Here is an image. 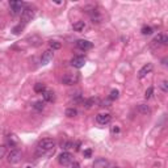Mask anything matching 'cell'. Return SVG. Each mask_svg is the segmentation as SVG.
<instances>
[{
	"label": "cell",
	"mask_w": 168,
	"mask_h": 168,
	"mask_svg": "<svg viewBox=\"0 0 168 168\" xmlns=\"http://www.w3.org/2000/svg\"><path fill=\"white\" fill-rule=\"evenodd\" d=\"M54 147H55V142L54 139H50V138H45L42 140H39L38 145H37V151L38 154H47V152L53 151Z\"/></svg>",
	"instance_id": "1"
},
{
	"label": "cell",
	"mask_w": 168,
	"mask_h": 168,
	"mask_svg": "<svg viewBox=\"0 0 168 168\" xmlns=\"http://www.w3.org/2000/svg\"><path fill=\"white\" fill-rule=\"evenodd\" d=\"M33 17H34V9L30 7L25 8V9L23 11V13H21V24H23V25H26L29 21H32Z\"/></svg>",
	"instance_id": "2"
},
{
	"label": "cell",
	"mask_w": 168,
	"mask_h": 168,
	"mask_svg": "<svg viewBox=\"0 0 168 168\" xmlns=\"http://www.w3.org/2000/svg\"><path fill=\"white\" fill-rule=\"evenodd\" d=\"M21 158H23V152L17 148H13L9 154H8L7 160H8V163H11V164H16L21 160Z\"/></svg>",
	"instance_id": "3"
},
{
	"label": "cell",
	"mask_w": 168,
	"mask_h": 168,
	"mask_svg": "<svg viewBox=\"0 0 168 168\" xmlns=\"http://www.w3.org/2000/svg\"><path fill=\"white\" fill-rule=\"evenodd\" d=\"M72 160H74V156L67 151L62 152V154L58 156V161H59V164H62V166H68V164L72 163Z\"/></svg>",
	"instance_id": "4"
},
{
	"label": "cell",
	"mask_w": 168,
	"mask_h": 168,
	"mask_svg": "<svg viewBox=\"0 0 168 168\" xmlns=\"http://www.w3.org/2000/svg\"><path fill=\"white\" fill-rule=\"evenodd\" d=\"M78 80H79V78L75 74H66L62 78V83L65 85H74L78 83Z\"/></svg>",
	"instance_id": "5"
},
{
	"label": "cell",
	"mask_w": 168,
	"mask_h": 168,
	"mask_svg": "<svg viewBox=\"0 0 168 168\" xmlns=\"http://www.w3.org/2000/svg\"><path fill=\"white\" fill-rule=\"evenodd\" d=\"M9 7L12 9V13H13V15H19V13H23L25 4H24L23 1H11Z\"/></svg>",
	"instance_id": "6"
},
{
	"label": "cell",
	"mask_w": 168,
	"mask_h": 168,
	"mask_svg": "<svg viewBox=\"0 0 168 168\" xmlns=\"http://www.w3.org/2000/svg\"><path fill=\"white\" fill-rule=\"evenodd\" d=\"M96 121L100 125H108L112 121V116L108 114V113H100V114L96 116Z\"/></svg>",
	"instance_id": "7"
},
{
	"label": "cell",
	"mask_w": 168,
	"mask_h": 168,
	"mask_svg": "<svg viewBox=\"0 0 168 168\" xmlns=\"http://www.w3.org/2000/svg\"><path fill=\"white\" fill-rule=\"evenodd\" d=\"M152 68H154V66H152V63H146L145 66L142 67V68L139 70V72H138V76H139V79H143L145 76H147L150 72L152 71Z\"/></svg>",
	"instance_id": "8"
},
{
	"label": "cell",
	"mask_w": 168,
	"mask_h": 168,
	"mask_svg": "<svg viewBox=\"0 0 168 168\" xmlns=\"http://www.w3.org/2000/svg\"><path fill=\"white\" fill-rule=\"evenodd\" d=\"M53 57H54V51L53 50H46L44 54H42L41 63L42 65H49V63L53 60Z\"/></svg>",
	"instance_id": "9"
},
{
	"label": "cell",
	"mask_w": 168,
	"mask_h": 168,
	"mask_svg": "<svg viewBox=\"0 0 168 168\" xmlns=\"http://www.w3.org/2000/svg\"><path fill=\"white\" fill-rule=\"evenodd\" d=\"M76 46H78L80 50H89V49H92V42L87 41V39H79V41H76Z\"/></svg>",
	"instance_id": "10"
},
{
	"label": "cell",
	"mask_w": 168,
	"mask_h": 168,
	"mask_svg": "<svg viewBox=\"0 0 168 168\" xmlns=\"http://www.w3.org/2000/svg\"><path fill=\"white\" fill-rule=\"evenodd\" d=\"M84 63H85V59H84V57H74L72 58V60H71V66L72 67H75V68H81V67L84 66Z\"/></svg>",
	"instance_id": "11"
},
{
	"label": "cell",
	"mask_w": 168,
	"mask_h": 168,
	"mask_svg": "<svg viewBox=\"0 0 168 168\" xmlns=\"http://www.w3.org/2000/svg\"><path fill=\"white\" fill-rule=\"evenodd\" d=\"M108 167V160L105 158H99L93 161L92 168H106Z\"/></svg>",
	"instance_id": "12"
},
{
	"label": "cell",
	"mask_w": 168,
	"mask_h": 168,
	"mask_svg": "<svg viewBox=\"0 0 168 168\" xmlns=\"http://www.w3.org/2000/svg\"><path fill=\"white\" fill-rule=\"evenodd\" d=\"M154 42L155 44H159V45H167L168 44V37L166 34H158L156 37H155V39H154Z\"/></svg>",
	"instance_id": "13"
},
{
	"label": "cell",
	"mask_w": 168,
	"mask_h": 168,
	"mask_svg": "<svg viewBox=\"0 0 168 168\" xmlns=\"http://www.w3.org/2000/svg\"><path fill=\"white\" fill-rule=\"evenodd\" d=\"M137 111L140 114H150L151 113V109H150L148 105H146V104H139L138 106H137Z\"/></svg>",
	"instance_id": "14"
},
{
	"label": "cell",
	"mask_w": 168,
	"mask_h": 168,
	"mask_svg": "<svg viewBox=\"0 0 168 168\" xmlns=\"http://www.w3.org/2000/svg\"><path fill=\"white\" fill-rule=\"evenodd\" d=\"M42 97H44L45 101H53L54 100V92L53 91H45L44 93H42Z\"/></svg>",
	"instance_id": "15"
},
{
	"label": "cell",
	"mask_w": 168,
	"mask_h": 168,
	"mask_svg": "<svg viewBox=\"0 0 168 168\" xmlns=\"http://www.w3.org/2000/svg\"><path fill=\"white\" fill-rule=\"evenodd\" d=\"M85 28V23L84 21H76L74 24V30L75 32H83Z\"/></svg>",
	"instance_id": "16"
},
{
	"label": "cell",
	"mask_w": 168,
	"mask_h": 168,
	"mask_svg": "<svg viewBox=\"0 0 168 168\" xmlns=\"http://www.w3.org/2000/svg\"><path fill=\"white\" fill-rule=\"evenodd\" d=\"M46 91V87H45L44 83H37L34 85V92L36 93H44Z\"/></svg>",
	"instance_id": "17"
},
{
	"label": "cell",
	"mask_w": 168,
	"mask_h": 168,
	"mask_svg": "<svg viewBox=\"0 0 168 168\" xmlns=\"http://www.w3.org/2000/svg\"><path fill=\"white\" fill-rule=\"evenodd\" d=\"M78 114V111H76L75 108H68V109H66V116L67 117H75V116Z\"/></svg>",
	"instance_id": "18"
},
{
	"label": "cell",
	"mask_w": 168,
	"mask_h": 168,
	"mask_svg": "<svg viewBox=\"0 0 168 168\" xmlns=\"http://www.w3.org/2000/svg\"><path fill=\"white\" fill-rule=\"evenodd\" d=\"M28 41H32L30 44H33L34 46H38L39 44H41V39H39V37H37V36H33V37H29Z\"/></svg>",
	"instance_id": "19"
},
{
	"label": "cell",
	"mask_w": 168,
	"mask_h": 168,
	"mask_svg": "<svg viewBox=\"0 0 168 168\" xmlns=\"http://www.w3.org/2000/svg\"><path fill=\"white\" fill-rule=\"evenodd\" d=\"M50 47L53 49V51L54 50H59V49L62 47V45H60V42H58V41H51L50 42Z\"/></svg>",
	"instance_id": "20"
},
{
	"label": "cell",
	"mask_w": 168,
	"mask_h": 168,
	"mask_svg": "<svg viewBox=\"0 0 168 168\" xmlns=\"http://www.w3.org/2000/svg\"><path fill=\"white\" fill-rule=\"evenodd\" d=\"M33 108H34L36 111H42V109L45 108V104L42 101H36L34 104H33Z\"/></svg>",
	"instance_id": "21"
},
{
	"label": "cell",
	"mask_w": 168,
	"mask_h": 168,
	"mask_svg": "<svg viewBox=\"0 0 168 168\" xmlns=\"http://www.w3.org/2000/svg\"><path fill=\"white\" fill-rule=\"evenodd\" d=\"M142 34L143 36L152 34V28H151V26H143V28H142Z\"/></svg>",
	"instance_id": "22"
},
{
	"label": "cell",
	"mask_w": 168,
	"mask_h": 168,
	"mask_svg": "<svg viewBox=\"0 0 168 168\" xmlns=\"http://www.w3.org/2000/svg\"><path fill=\"white\" fill-rule=\"evenodd\" d=\"M62 148H65V150L74 148V142H71V140H67V142H63V143H62Z\"/></svg>",
	"instance_id": "23"
},
{
	"label": "cell",
	"mask_w": 168,
	"mask_h": 168,
	"mask_svg": "<svg viewBox=\"0 0 168 168\" xmlns=\"http://www.w3.org/2000/svg\"><path fill=\"white\" fill-rule=\"evenodd\" d=\"M24 26H25V25H23L21 23L17 26H15V28H13V34H20V32L24 29Z\"/></svg>",
	"instance_id": "24"
},
{
	"label": "cell",
	"mask_w": 168,
	"mask_h": 168,
	"mask_svg": "<svg viewBox=\"0 0 168 168\" xmlns=\"http://www.w3.org/2000/svg\"><path fill=\"white\" fill-rule=\"evenodd\" d=\"M118 95H120V92H118L117 89H113L111 92V96H109V99L111 100H117L118 99Z\"/></svg>",
	"instance_id": "25"
},
{
	"label": "cell",
	"mask_w": 168,
	"mask_h": 168,
	"mask_svg": "<svg viewBox=\"0 0 168 168\" xmlns=\"http://www.w3.org/2000/svg\"><path fill=\"white\" fill-rule=\"evenodd\" d=\"M152 93H154V88L152 87H150V88H147V91H146V93H145V99H150V97L152 96Z\"/></svg>",
	"instance_id": "26"
},
{
	"label": "cell",
	"mask_w": 168,
	"mask_h": 168,
	"mask_svg": "<svg viewBox=\"0 0 168 168\" xmlns=\"http://www.w3.org/2000/svg\"><path fill=\"white\" fill-rule=\"evenodd\" d=\"M95 101H96V100H95L93 97L92 99H89V100H87V101H85V108H91V106L95 104Z\"/></svg>",
	"instance_id": "27"
},
{
	"label": "cell",
	"mask_w": 168,
	"mask_h": 168,
	"mask_svg": "<svg viewBox=\"0 0 168 168\" xmlns=\"http://www.w3.org/2000/svg\"><path fill=\"white\" fill-rule=\"evenodd\" d=\"M91 156H92V150L91 148L84 150V158H91Z\"/></svg>",
	"instance_id": "28"
},
{
	"label": "cell",
	"mask_w": 168,
	"mask_h": 168,
	"mask_svg": "<svg viewBox=\"0 0 168 168\" xmlns=\"http://www.w3.org/2000/svg\"><path fill=\"white\" fill-rule=\"evenodd\" d=\"M5 155V146H0V159Z\"/></svg>",
	"instance_id": "29"
},
{
	"label": "cell",
	"mask_w": 168,
	"mask_h": 168,
	"mask_svg": "<svg viewBox=\"0 0 168 168\" xmlns=\"http://www.w3.org/2000/svg\"><path fill=\"white\" fill-rule=\"evenodd\" d=\"M161 89H163V92H167V91H168L167 81H163V83H161Z\"/></svg>",
	"instance_id": "30"
},
{
	"label": "cell",
	"mask_w": 168,
	"mask_h": 168,
	"mask_svg": "<svg viewBox=\"0 0 168 168\" xmlns=\"http://www.w3.org/2000/svg\"><path fill=\"white\" fill-rule=\"evenodd\" d=\"M71 168H80V164L78 161H72L71 163Z\"/></svg>",
	"instance_id": "31"
},
{
	"label": "cell",
	"mask_w": 168,
	"mask_h": 168,
	"mask_svg": "<svg viewBox=\"0 0 168 168\" xmlns=\"http://www.w3.org/2000/svg\"><path fill=\"white\" fill-rule=\"evenodd\" d=\"M118 131H120V127H112V133H118Z\"/></svg>",
	"instance_id": "32"
},
{
	"label": "cell",
	"mask_w": 168,
	"mask_h": 168,
	"mask_svg": "<svg viewBox=\"0 0 168 168\" xmlns=\"http://www.w3.org/2000/svg\"><path fill=\"white\" fill-rule=\"evenodd\" d=\"M25 168H32V167H30V166H28V167H25Z\"/></svg>",
	"instance_id": "33"
},
{
	"label": "cell",
	"mask_w": 168,
	"mask_h": 168,
	"mask_svg": "<svg viewBox=\"0 0 168 168\" xmlns=\"http://www.w3.org/2000/svg\"><path fill=\"white\" fill-rule=\"evenodd\" d=\"M113 168H118V167H113Z\"/></svg>",
	"instance_id": "34"
}]
</instances>
